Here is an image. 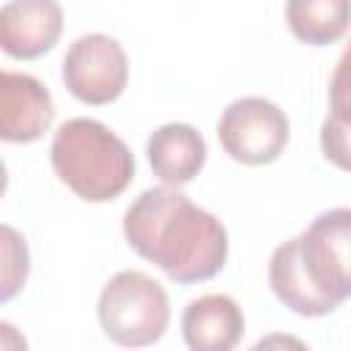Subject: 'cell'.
<instances>
[{
    "mask_svg": "<svg viewBox=\"0 0 351 351\" xmlns=\"http://www.w3.org/2000/svg\"><path fill=\"white\" fill-rule=\"evenodd\" d=\"M129 247L170 280L189 285L211 280L228 261V230L176 186L140 192L123 214Z\"/></svg>",
    "mask_w": 351,
    "mask_h": 351,
    "instance_id": "cell-1",
    "label": "cell"
},
{
    "mask_svg": "<svg viewBox=\"0 0 351 351\" xmlns=\"http://www.w3.org/2000/svg\"><path fill=\"white\" fill-rule=\"evenodd\" d=\"M49 159L55 176L88 203L115 200L134 178L129 145L96 118H71L58 126Z\"/></svg>",
    "mask_w": 351,
    "mask_h": 351,
    "instance_id": "cell-2",
    "label": "cell"
},
{
    "mask_svg": "<svg viewBox=\"0 0 351 351\" xmlns=\"http://www.w3.org/2000/svg\"><path fill=\"white\" fill-rule=\"evenodd\" d=\"M99 324L104 335L123 348L156 343L170 324V299L162 282L137 269L112 274L99 293Z\"/></svg>",
    "mask_w": 351,
    "mask_h": 351,
    "instance_id": "cell-3",
    "label": "cell"
},
{
    "mask_svg": "<svg viewBox=\"0 0 351 351\" xmlns=\"http://www.w3.org/2000/svg\"><path fill=\"white\" fill-rule=\"evenodd\" d=\"M217 137L230 159L261 167L280 159L291 137V123L274 101L263 96H241L222 110Z\"/></svg>",
    "mask_w": 351,
    "mask_h": 351,
    "instance_id": "cell-4",
    "label": "cell"
},
{
    "mask_svg": "<svg viewBox=\"0 0 351 351\" xmlns=\"http://www.w3.org/2000/svg\"><path fill=\"white\" fill-rule=\"evenodd\" d=\"M66 90L82 104H110L129 82V58L118 38L107 33H85L74 38L63 55Z\"/></svg>",
    "mask_w": 351,
    "mask_h": 351,
    "instance_id": "cell-5",
    "label": "cell"
},
{
    "mask_svg": "<svg viewBox=\"0 0 351 351\" xmlns=\"http://www.w3.org/2000/svg\"><path fill=\"white\" fill-rule=\"evenodd\" d=\"M296 239L313 285L335 304L351 299V208L321 211Z\"/></svg>",
    "mask_w": 351,
    "mask_h": 351,
    "instance_id": "cell-6",
    "label": "cell"
},
{
    "mask_svg": "<svg viewBox=\"0 0 351 351\" xmlns=\"http://www.w3.org/2000/svg\"><path fill=\"white\" fill-rule=\"evenodd\" d=\"M55 121L49 88L25 71H0V137L5 143H36Z\"/></svg>",
    "mask_w": 351,
    "mask_h": 351,
    "instance_id": "cell-7",
    "label": "cell"
},
{
    "mask_svg": "<svg viewBox=\"0 0 351 351\" xmlns=\"http://www.w3.org/2000/svg\"><path fill=\"white\" fill-rule=\"evenodd\" d=\"M60 33L63 8L55 0H11L0 8V47L8 58H41L58 44Z\"/></svg>",
    "mask_w": 351,
    "mask_h": 351,
    "instance_id": "cell-8",
    "label": "cell"
},
{
    "mask_svg": "<svg viewBox=\"0 0 351 351\" xmlns=\"http://www.w3.org/2000/svg\"><path fill=\"white\" fill-rule=\"evenodd\" d=\"M181 335L189 351H233L244 337V313L228 293L197 296L184 307Z\"/></svg>",
    "mask_w": 351,
    "mask_h": 351,
    "instance_id": "cell-9",
    "label": "cell"
},
{
    "mask_svg": "<svg viewBox=\"0 0 351 351\" xmlns=\"http://www.w3.org/2000/svg\"><path fill=\"white\" fill-rule=\"evenodd\" d=\"M148 165L165 186H184L195 181L206 165V140L192 123H162L151 132Z\"/></svg>",
    "mask_w": 351,
    "mask_h": 351,
    "instance_id": "cell-10",
    "label": "cell"
},
{
    "mask_svg": "<svg viewBox=\"0 0 351 351\" xmlns=\"http://www.w3.org/2000/svg\"><path fill=\"white\" fill-rule=\"evenodd\" d=\"M269 285L285 307H291L293 313H299L304 318H321V315H329L332 310H337V304L332 299H326L313 285V280L307 277V271L302 266L296 236L282 241L271 252V258H269Z\"/></svg>",
    "mask_w": 351,
    "mask_h": 351,
    "instance_id": "cell-11",
    "label": "cell"
},
{
    "mask_svg": "<svg viewBox=\"0 0 351 351\" xmlns=\"http://www.w3.org/2000/svg\"><path fill=\"white\" fill-rule=\"evenodd\" d=\"M285 19L291 33L310 44L326 47L346 36L351 25V3L348 0H291L285 3Z\"/></svg>",
    "mask_w": 351,
    "mask_h": 351,
    "instance_id": "cell-12",
    "label": "cell"
},
{
    "mask_svg": "<svg viewBox=\"0 0 351 351\" xmlns=\"http://www.w3.org/2000/svg\"><path fill=\"white\" fill-rule=\"evenodd\" d=\"M0 247H3V288H0V299L8 302L25 288V280H27V271H30V252H27L25 239L11 225L0 228Z\"/></svg>",
    "mask_w": 351,
    "mask_h": 351,
    "instance_id": "cell-13",
    "label": "cell"
},
{
    "mask_svg": "<svg viewBox=\"0 0 351 351\" xmlns=\"http://www.w3.org/2000/svg\"><path fill=\"white\" fill-rule=\"evenodd\" d=\"M321 151L335 167L351 173V121L326 115L321 123Z\"/></svg>",
    "mask_w": 351,
    "mask_h": 351,
    "instance_id": "cell-14",
    "label": "cell"
},
{
    "mask_svg": "<svg viewBox=\"0 0 351 351\" xmlns=\"http://www.w3.org/2000/svg\"><path fill=\"white\" fill-rule=\"evenodd\" d=\"M329 115L340 121H351V41L346 44L332 80H329Z\"/></svg>",
    "mask_w": 351,
    "mask_h": 351,
    "instance_id": "cell-15",
    "label": "cell"
},
{
    "mask_svg": "<svg viewBox=\"0 0 351 351\" xmlns=\"http://www.w3.org/2000/svg\"><path fill=\"white\" fill-rule=\"evenodd\" d=\"M250 351H310V346L302 337H296V335L271 332V335H263Z\"/></svg>",
    "mask_w": 351,
    "mask_h": 351,
    "instance_id": "cell-16",
    "label": "cell"
},
{
    "mask_svg": "<svg viewBox=\"0 0 351 351\" xmlns=\"http://www.w3.org/2000/svg\"><path fill=\"white\" fill-rule=\"evenodd\" d=\"M0 343H3V351H27V340L8 321L0 324Z\"/></svg>",
    "mask_w": 351,
    "mask_h": 351,
    "instance_id": "cell-17",
    "label": "cell"
}]
</instances>
